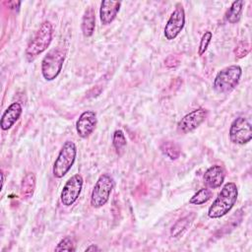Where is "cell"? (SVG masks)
Wrapping results in <instances>:
<instances>
[{
    "label": "cell",
    "mask_w": 252,
    "mask_h": 252,
    "mask_svg": "<svg viewBox=\"0 0 252 252\" xmlns=\"http://www.w3.org/2000/svg\"><path fill=\"white\" fill-rule=\"evenodd\" d=\"M225 173L220 165H212L204 173L203 179L207 187L211 189H217L221 186L224 181Z\"/></svg>",
    "instance_id": "obj_12"
},
{
    "label": "cell",
    "mask_w": 252,
    "mask_h": 252,
    "mask_svg": "<svg viewBox=\"0 0 252 252\" xmlns=\"http://www.w3.org/2000/svg\"><path fill=\"white\" fill-rule=\"evenodd\" d=\"M212 36H213L212 32H210V31L205 32V33L203 34V36L200 40V43H199V48H198V54L199 55H203L205 53V51L207 50V48H208V46L211 42Z\"/></svg>",
    "instance_id": "obj_23"
},
{
    "label": "cell",
    "mask_w": 252,
    "mask_h": 252,
    "mask_svg": "<svg viewBox=\"0 0 252 252\" xmlns=\"http://www.w3.org/2000/svg\"><path fill=\"white\" fill-rule=\"evenodd\" d=\"M22 112H23V108L21 103L19 102L11 103L1 116V121H0L1 129L4 131L10 129L18 121Z\"/></svg>",
    "instance_id": "obj_14"
},
{
    "label": "cell",
    "mask_w": 252,
    "mask_h": 252,
    "mask_svg": "<svg viewBox=\"0 0 252 252\" xmlns=\"http://www.w3.org/2000/svg\"><path fill=\"white\" fill-rule=\"evenodd\" d=\"M95 28V13L92 7H89L83 16L81 29L84 36H92Z\"/></svg>",
    "instance_id": "obj_15"
},
{
    "label": "cell",
    "mask_w": 252,
    "mask_h": 252,
    "mask_svg": "<svg viewBox=\"0 0 252 252\" xmlns=\"http://www.w3.org/2000/svg\"><path fill=\"white\" fill-rule=\"evenodd\" d=\"M238 196V189L234 182L225 183L220 189L218 197L208 210V217L219 219L225 216L235 205Z\"/></svg>",
    "instance_id": "obj_1"
},
{
    "label": "cell",
    "mask_w": 252,
    "mask_h": 252,
    "mask_svg": "<svg viewBox=\"0 0 252 252\" xmlns=\"http://www.w3.org/2000/svg\"><path fill=\"white\" fill-rule=\"evenodd\" d=\"M242 75V69L238 65H230L221 69L215 77L213 88L219 94L228 93L233 90Z\"/></svg>",
    "instance_id": "obj_3"
},
{
    "label": "cell",
    "mask_w": 252,
    "mask_h": 252,
    "mask_svg": "<svg viewBox=\"0 0 252 252\" xmlns=\"http://www.w3.org/2000/svg\"><path fill=\"white\" fill-rule=\"evenodd\" d=\"M35 189V176L32 172L27 173L21 183V195L23 198H31Z\"/></svg>",
    "instance_id": "obj_17"
},
{
    "label": "cell",
    "mask_w": 252,
    "mask_h": 252,
    "mask_svg": "<svg viewBox=\"0 0 252 252\" xmlns=\"http://www.w3.org/2000/svg\"><path fill=\"white\" fill-rule=\"evenodd\" d=\"M97 123L96 113L93 110L84 111L76 122V130L81 138L89 137L94 130Z\"/></svg>",
    "instance_id": "obj_11"
},
{
    "label": "cell",
    "mask_w": 252,
    "mask_h": 252,
    "mask_svg": "<svg viewBox=\"0 0 252 252\" xmlns=\"http://www.w3.org/2000/svg\"><path fill=\"white\" fill-rule=\"evenodd\" d=\"M194 218H195V214H190V215H187V216L179 219L170 229L171 237L179 238L180 236H182L183 233L188 229V227L192 223Z\"/></svg>",
    "instance_id": "obj_16"
},
{
    "label": "cell",
    "mask_w": 252,
    "mask_h": 252,
    "mask_svg": "<svg viewBox=\"0 0 252 252\" xmlns=\"http://www.w3.org/2000/svg\"><path fill=\"white\" fill-rule=\"evenodd\" d=\"M184 25H185V12L182 5L177 4L165 24V27L163 30L165 38L167 40L174 39L183 30Z\"/></svg>",
    "instance_id": "obj_9"
},
{
    "label": "cell",
    "mask_w": 252,
    "mask_h": 252,
    "mask_svg": "<svg viewBox=\"0 0 252 252\" xmlns=\"http://www.w3.org/2000/svg\"><path fill=\"white\" fill-rule=\"evenodd\" d=\"M165 65L168 67V68H172V67H176L178 64H179V59L174 56V55H169L165 61H164Z\"/></svg>",
    "instance_id": "obj_25"
},
{
    "label": "cell",
    "mask_w": 252,
    "mask_h": 252,
    "mask_svg": "<svg viewBox=\"0 0 252 252\" xmlns=\"http://www.w3.org/2000/svg\"><path fill=\"white\" fill-rule=\"evenodd\" d=\"M1 176H2V185H1V188H3L4 181H5V176H4V172H3V171H1Z\"/></svg>",
    "instance_id": "obj_27"
},
{
    "label": "cell",
    "mask_w": 252,
    "mask_h": 252,
    "mask_svg": "<svg viewBox=\"0 0 252 252\" xmlns=\"http://www.w3.org/2000/svg\"><path fill=\"white\" fill-rule=\"evenodd\" d=\"M77 156V147L73 141H66L53 164L52 172L56 178H62L73 166Z\"/></svg>",
    "instance_id": "obj_4"
},
{
    "label": "cell",
    "mask_w": 252,
    "mask_h": 252,
    "mask_svg": "<svg viewBox=\"0 0 252 252\" xmlns=\"http://www.w3.org/2000/svg\"><path fill=\"white\" fill-rule=\"evenodd\" d=\"M250 51V44L248 41L242 40L239 41L236 47L234 48V54L237 58H243L245 57Z\"/></svg>",
    "instance_id": "obj_22"
},
{
    "label": "cell",
    "mask_w": 252,
    "mask_h": 252,
    "mask_svg": "<svg viewBox=\"0 0 252 252\" xmlns=\"http://www.w3.org/2000/svg\"><path fill=\"white\" fill-rule=\"evenodd\" d=\"M160 150L164 156L169 158L170 159H176L179 158L181 150L180 147L172 141H166L163 142L160 145Z\"/></svg>",
    "instance_id": "obj_19"
},
{
    "label": "cell",
    "mask_w": 252,
    "mask_h": 252,
    "mask_svg": "<svg viewBox=\"0 0 252 252\" xmlns=\"http://www.w3.org/2000/svg\"><path fill=\"white\" fill-rule=\"evenodd\" d=\"M55 251H75V247L72 239L68 236L61 239L57 244V246L55 247Z\"/></svg>",
    "instance_id": "obj_24"
},
{
    "label": "cell",
    "mask_w": 252,
    "mask_h": 252,
    "mask_svg": "<svg viewBox=\"0 0 252 252\" xmlns=\"http://www.w3.org/2000/svg\"><path fill=\"white\" fill-rule=\"evenodd\" d=\"M212 197V191L209 188H201L189 200L192 205H202L208 202Z\"/></svg>",
    "instance_id": "obj_21"
},
{
    "label": "cell",
    "mask_w": 252,
    "mask_h": 252,
    "mask_svg": "<svg viewBox=\"0 0 252 252\" xmlns=\"http://www.w3.org/2000/svg\"><path fill=\"white\" fill-rule=\"evenodd\" d=\"M66 52L56 47L47 52L41 61V73L46 81H52L60 74L65 60Z\"/></svg>",
    "instance_id": "obj_5"
},
{
    "label": "cell",
    "mask_w": 252,
    "mask_h": 252,
    "mask_svg": "<svg viewBox=\"0 0 252 252\" xmlns=\"http://www.w3.org/2000/svg\"><path fill=\"white\" fill-rule=\"evenodd\" d=\"M83 182L81 174H75L68 179L60 194V200L64 206L69 207L77 201L83 188Z\"/></svg>",
    "instance_id": "obj_8"
},
{
    "label": "cell",
    "mask_w": 252,
    "mask_h": 252,
    "mask_svg": "<svg viewBox=\"0 0 252 252\" xmlns=\"http://www.w3.org/2000/svg\"><path fill=\"white\" fill-rule=\"evenodd\" d=\"M86 251H99V248H98L96 245L92 244L91 246H89V247L86 248Z\"/></svg>",
    "instance_id": "obj_26"
},
{
    "label": "cell",
    "mask_w": 252,
    "mask_h": 252,
    "mask_svg": "<svg viewBox=\"0 0 252 252\" xmlns=\"http://www.w3.org/2000/svg\"><path fill=\"white\" fill-rule=\"evenodd\" d=\"M208 110L206 108L200 107L195 110H192L188 114L184 115L181 120L178 122L177 128L178 131L186 134L189 132L194 131L196 128H198L207 118Z\"/></svg>",
    "instance_id": "obj_10"
},
{
    "label": "cell",
    "mask_w": 252,
    "mask_h": 252,
    "mask_svg": "<svg viewBox=\"0 0 252 252\" xmlns=\"http://www.w3.org/2000/svg\"><path fill=\"white\" fill-rule=\"evenodd\" d=\"M243 5H244L243 0H237L232 2L231 6L228 8V10L225 13V20L230 24L237 23L240 19Z\"/></svg>",
    "instance_id": "obj_18"
},
{
    "label": "cell",
    "mask_w": 252,
    "mask_h": 252,
    "mask_svg": "<svg viewBox=\"0 0 252 252\" xmlns=\"http://www.w3.org/2000/svg\"><path fill=\"white\" fill-rule=\"evenodd\" d=\"M112 145L118 155H121L122 152L124 151L127 141L125 134L122 130H115L113 135H112Z\"/></svg>",
    "instance_id": "obj_20"
},
{
    "label": "cell",
    "mask_w": 252,
    "mask_h": 252,
    "mask_svg": "<svg viewBox=\"0 0 252 252\" xmlns=\"http://www.w3.org/2000/svg\"><path fill=\"white\" fill-rule=\"evenodd\" d=\"M53 37V27L49 21L43 22L37 32H35L32 39L30 41L25 56L29 62L33 61L39 54L47 49L52 41Z\"/></svg>",
    "instance_id": "obj_2"
},
{
    "label": "cell",
    "mask_w": 252,
    "mask_h": 252,
    "mask_svg": "<svg viewBox=\"0 0 252 252\" xmlns=\"http://www.w3.org/2000/svg\"><path fill=\"white\" fill-rule=\"evenodd\" d=\"M121 7L120 1L105 0L100 3L99 19L102 25H109L116 18Z\"/></svg>",
    "instance_id": "obj_13"
},
{
    "label": "cell",
    "mask_w": 252,
    "mask_h": 252,
    "mask_svg": "<svg viewBox=\"0 0 252 252\" xmlns=\"http://www.w3.org/2000/svg\"><path fill=\"white\" fill-rule=\"evenodd\" d=\"M229 139L233 144L244 145L252 139V128L250 121L245 117H237L229 127Z\"/></svg>",
    "instance_id": "obj_7"
},
{
    "label": "cell",
    "mask_w": 252,
    "mask_h": 252,
    "mask_svg": "<svg viewBox=\"0 0 252 252\" xmlns=\"http://www.w3.org/2000/svg\"><path fill=\"white\" fill-rule=\"evenodd\" d=\"M113 186H114L113 178L107 173L101 174L96 180L94 186V189L92 191L91 205L95 209H98L104 206L109 200Z\"/></svg>",
    "instance_id": "obj_6"
}]
</instances>
